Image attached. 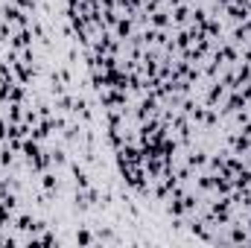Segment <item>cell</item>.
I'll list each match as a JSON object with an SVG mask.
<instances>
[{
    "instance_id": "obj_9",
    "label": "cell",
    "mask_w": 251,
    "mask_h": 248,
    "mask_svg": "<svg viewBox=\"0 0 251 248\" xmlns=\"http://www.w3.org/2000/svg\"><path fill=\"white\" fill-rule=\"evenodd\" d=\"M0 175H3V164H0Z\"/></svg>"
},
{
    "instance_id": "obj_3",
    "label": "cell",
    "mask_w": 251,
    "mask_h": 248,
    "mask_svg": "<svg viewBox=\"0 0 251 248\" xmlns=\"http://www.w3.org/2000/svg\"><path fill=\"white\" fill-rule=\"evenodd\" d=\"M207 158H210V152H207V149H190L184 164H187L190 170H204V167H207Z\"/></svg>"
},
{
    "instance_id": "obj_1",
    "label": "cell",
    "mask_w": 251,
    "mask_h": 248,
    "mask_svg": "<svg viewBox=\"0 0 251 248\" xmlns=\"http://www.w3.org/2000/svg\"><path fill=\"white\" fill-rule=\"evenodd\" d=\"M35 41H38V38L32 35V29H29V26H18V29H15V35L9 38V47L21 53V50H26V47H32Z\"/></svg>"
},
{
    "instance_id": "obj_7",
    "label": "cell",
    "mask_w": 251,
    "mask_h": 248,
    "mask_svg": "<svg viewBox=\"0 0 251 248\" xmlns=\"http://www.w3.org/2000/svg\"><path fill=\"white\" fill-rule=\"evenodd\" d=\"M12 3H18L24 12H29V15H35V9H38V0H12Z\"/></svg>"
},
{
    "instance_id": "obj_2",
    "label": "cell",
    "mask_w": 251,
    "mask_h": 248,
    "mask_svg": "<svg viewBox=\"0 0 251 248\" xmlns=\"http://www.w3.org/2000/svg\"><path fill=\"white\" fill-rule=\"evenodd\" d=\"M67 170H70V175H73V184H76V190H88L91 184V175L85 173V167L82 164H76V161H67Z\"/></svg>"
},
{
    "instance_id": "obj_5",
    "label": "cell",
    "mask_w": 251,
    "mask_h": 248,
    "mask_svg": "<svg viewBox=\"0 0 251 248\" xmlns=\"http://www.w3.org/2000/svg\"><path fill=\"white\" fill-rule=\"evenodd\" d=\"M73 243L76 246H94L97 243V234H91V228H79L76 237H73Z\"/></svg>"
},
{
    "instance_id": "obj_6",
    "label": "cell",
    "mask_w": 251,
    "mask_h": 248,
    "mask_svg": "<svg viewBox=\"0 0 251 248\" xmlns=\"http://www.w3.org/2000/svg\"><path fill=\"white\" fill-rule=\"evenodd\" d=\"M158 9H164V0H143V12H146V15H152V12H158Z\"/></svg>"
},
{
    "instance_id": "obj_4",
    "label": "cell",
    "mask_w": 251,
    "mask_h": 248,
    "mask_svg": "<svg viewBox=\"0 0 251 248\" xmlns=\"http://www.w3.org/2000/svg\"><path fill=\"white\" fill-rule=\"evenodd\" d=\"M114 35L126 41V38H131L134 35V21H131V15H120V21L114 24Z\"/></svg>"
},
{
    "instance_id": "obj_8",
    "label": "cell",
    "mask_w": 251,
    "mask_h": 248,
    "mask_svg": "<svg viewBox=\"0 0 251 248\" xmlns=\"http://www.w3.org/2000/svg\"><path fill=\"white\" fill-rule=\"evenodd\" d=\"M6 137H9V120H6V117H0V143H3Z\"/></svg>"
}]
</instances>
